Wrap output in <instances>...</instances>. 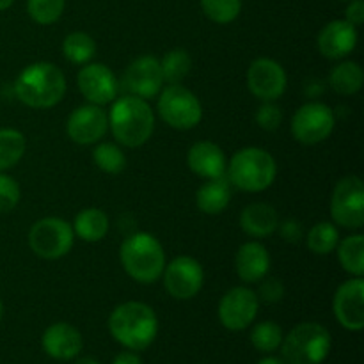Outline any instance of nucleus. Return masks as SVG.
<instances>
[{
    "instance_id": "f257e3e1",
    "label": "nucleus",
    "mask_w": 364,
    "mask_h": 364,
    "mask_svg": "<svg viewBox=\"0 0 364 364\" xmlns=\"http://www.w3.org/2000/svg\"><path fill=\"white\" fill-rule=\"evenodd\" d=\"M66 87L63 70L41 60L20 71L14 80V96L31 109H50L64 98Z\"/></svg>"
},
{
    "instance_id": "f03ea898",
    "label": "nucleus",
    "mask_w": 364,
    "mask_h": 364,
    "mask_svg": "<svg viewBox=\"0 0 364 364\" xmlns=\"http://www.w3.org/2000/svg\"><path fill=\"white\" fill-rule=\"evenodd\" d=\"M109 331L114 340L128 350H144L159 334V318L151 306L128 301L110 313Z\"/></svg>"
},
{
    "instance_id": "7ed1b4c3",
    "label": "nucleus",
    "mask_w": 364,
    "mask_h": 364,
    "mask_svg": "<svg viewBox=\"0 0 364 364\" xmlns=\"http://www.w3.org/2000/svg\"><path fill=\"white\" fill-rule=\"evenodd\" d=\"M109 128L114 139L124 148H139L151 139L155 132V114L146 100L121 96L112 102Z\"/></svg>"
},
{
    "instance_id": "20e7f679",
    "label": "nucleus",
    "mask_w": 364,
    "mask_h": 364,
    "mask_svg": "<svg viewBox=\"0 0 364 364\" xmlns=\"http://www.w3.org/2000/svg\"><path fill=\"white\" fill-rule=\"evenodd\" d=\"M119 259L124 272L141 284L156 283L166 269V251L162 244L146 231H137L124 238Z\"/></svg>"
},
{
    "instance_id": "39448f33",
    "label": "nucleus",
    "mask_w": 364,
    "mask_h": 364,
    "mask_svg": "<svg viewBox=\"0 0 364 364\" xmlns=\"http://www.w3.org/2000/svg\"><path fill=\"white\" fill-rule=\"evenodd\" d=\"M277 176V166L274 156L267 149L249 148L240 149L231 156L226 169V178L231 187L244 192L267 191Z\"/></svg>"
},
{
    "instance_id": "423d86ee",
    "label": "nucleus",
    "mask_w": 364,
    "mask_h": 364,
    "mask_svg": "<svg viewBox=\"0 0 364 364\" xmlns=\"http://www.w3.org/2000/svg\"><path fill=\"white\" fill-rule=\"evenodd\" d=\"M333 347L331 333L316 322L299 323L283 338L281 352L287 364H322Z\"/></svg>"
},
{
    "instance_id": "0eeeda50",
    "label": "nucleus",
    "mask_w": 364,
    "mask_h": 364,
    "mask_svg": "<svg viewBox=\"0 0 364 364\" xmlns=\"http://www.w3.org/2000/svg\"><path fill=\"white\" fill-rule=\"evenodd\" d=\"M156 110L162 121L174 130H192L203 119L201 102L181 84H169L160 91Z\"/></svg>"
},
{
    "instance_id": "6e6552de",
    "label": "nucleus",
    "mask_w": 364,
    "mask_h": 364,
    "mask_svg": "<svg viewBox=\"0 0 364 364\" xmlns=\"http://www.w3.org/2000/svg\"><path fill=\"white\" fill-rule=\"evenodd\" d=\"M75 242L73 228L60 217H45L28 231V247L43 259L64 258Z\"/></svg>"
},
{
    "instance_id": "1a4fd4ad",
    "label": "nucleus",
    "mask_w": 364,
    "mask_h": 364,
    "mask_svg": "<svg viewBox=\"0 0 364 364\" xmlns=\"http://www.w3.org/2000/svg\"><path fill=\"white\" fill-rule=\"evenodd\" d=\"M333 223L347 230L364 226V185L359 176H345L336 183L331 198Z\"/></svg>"
},
{
    "instance_id": "9d476101",
    "label": "nucleus",
    "mask_w": 364,
    "mask_h": 364,
    "mask_svg": "<svg viewBox=\"0 0 364 364\" xmlns=\"http://www.w3.org/2000/svg\"><path fill=\"white\" fill-rule=\"evenodd\" d=\"M336 127L334 110L322 102H308L299 107L291 117V134L295 141L306 146H315L329 139Z\"/></svg>"
},
{
    "instance_id": "9b49d317",
    "label": "nucleus",
    "mask_w": 364,
    "mask_h": 364,
    "mask_svg": "<svg viewBox=\"0 0 364 364\" xmlns=\"http://www.w3.org/2000/svg\"><path fill=\"white\" fill-rule=\"evenodd\" d=\"M162 279L171 297L188 301L201 291L205 284V270L192 256H178L169 265H166Z\"/></svg>"
},
{
    "instance_id": "f8f14e48",
    "label": "nucleus",
    "mask_w": 364,
    "mask_h": 364,
    "mask_svg": "<svg viewBox=\"0 0 364 364\" xmlns=\"http://www.w3.org/2000/svg\"><path fill=\"white\" fill-rule=\"evenodd\" d=\"M164 84L166 82H164L160 60L153 55H142L128 64L119 87H123L127 95L148 102L160 95Z\"/></svg>"
},
{
    "instance_id": "ddd939ff",
    "label": "nucleus",
    "mask_w": 364,
    "mask_h": 364,
    "mask_svg": "<svg viewBox=\"0 0 364 364\" xmlns=\"http://www.w3.org/2000/svg\"><path fill=\"white\" fill-rule=\"evenodd\" d=\"M259 309L256 291L247 287H235L219 302V320L228 331H244L255 322Z\"/></svg>"
},
{
    "instance_id": "4468645a",
    "label": "nucleus",
    "mask_w": 364,
    "mask_h": 364,
    "mask_svg": "<svg viewBox=\"0 0 364 364\" xmlns=\"http://www.w3.org/2000/svg\"><path fill=\"white\" fill-rule=\"evenodd\" d=\"M288 77L277 60L259 57L252 60L247 70V87L262 102H276L284 95Z\"/></svg>"
},
{
    "instance_id": "2eb2a0df",
    "label": "nucleus",
    "mask_w": 364,
    "mask_h": 364,
    "mask_svg": "<svg viewBox=\"0 0 364 364\" xmlns=\"http://www.w3.org/2000/svg\"><path fill=\"white\" fill-rule=\"evenodd\" d=\"M77 84L87 103L100 107L112 103L121 89L114 71L102 63L84 64L77 75Z\"/></svg>"
},
{
    "instance_id": "dca6fc26",
    "label": "nucleus",
    "mask_w": 364,
    "mask_h": 364,
    "mask_svg": "<svg viewBox=\"0 0 364 364\" xmlns=\"http://www.w3.org/2000/svg\"><path fill=\"white\" fill-rule=\"evenodd\" d=\"M66 132L75 144H96L109 132V114L103 107L92 103L77 107L68 117Z\"/></svg>"
},
{
    "instance_id": "f3484780",
    "label": "nucleus",
    "mask_w": 364,
    "mask_h": 364,
    "mask_svg": "<svg viewBox=\"0 0 364 364\" xmlns=\"http://www.w3.org/2000/svg\"><path fill=\"white\" fill-rule=\"evenodd\" d=\"M333 311L341 327L361 331L364 327V279L352 277L345 281L334 294Z\"/></svg>"
},
{
    "instance_id": "a211bd4d",
    "label": "nucleus",
    "mask_w": 364,
    "mask_h": 364,
    "mask_svg": "<svg viewBox=\"0 0 364 364\" xmlns=\"http://www.w3.org/2000/svg\"><path fill=\"white\" fill-rule=\"evenodd\" d=\"M358 39V27L348 23L347 20H333L318 32L316 46L327 59L341 60L354 52Z\"/></svg>"
},
{
    "instance_id": "6ab92c4d",
    "label": "nucleus",
    "mask_w": 364,
    "mask_h": 364,
    "mask_svg": "<svg viewBox=\"0 0 364 364\" xmlns=\"http://www.w3.org/2000/svg\"><path fill=\"white\" fill-rule=\"evenodd\" d=\"M41 343L46 354L52 359H57V361H70V359H75L80 354L82 347H84L80 331L66 322L50 326L43 333Z\"/></svg>"
},
{
    "instance_id": "aec40b11",
    "label": "nucleus",
    "mask_w": 364,
    "mask_h": 364,
    "mask_svg": "<svg viewBox=\"0 0 364 364\" xmlns=\"http://www.w3.org/2000/svg\"><path fill=\"white\" fill-rule=\"evenodd\" d=\"M187 164L192 173L198 174L199 178H205V180L226 176V155H224L223 148L217 146L215 142H196L187 153Z\"/></svg>"
},
{
    "instance_id": "412c9836",
    "label": "nucleus",
    "mask_w": 364,
    "mask_h": 364,
    "mask_svg": "<svg viewBox=\"0 0 364 364\" xmlns=\"http://www.w3.org/2000/svg\"><path fill=\"white\" fill-rule=\"evenodd\" d=\"M235 270L244 283H259L269 276L270 255L259 242H245L240 245L235 256Z\"/></svg>"
},
{
    "instance_id": "4be33fe9",
    "label": "nucleus",
    "mask_w": 364,
    "mask_h": 364,
    "mask_svg": "<svg viewBox=\"0 0 364 364\" xmlns=\"http://www.w3.org/2000/svg\"><path fill=\"white\" fill-rule=\"evenodd\" d=\"M240 226L245 235L252 238L270 237L277 231L279 215L269 203H252L240 213Z\"/></svg>"
},
{
    "instance_id": "5701e85b",
    "label": "nucleus",
    "mask_w": 364,
    "mask_h": 364,
    "mask_svg": "<svg viewBox=\"0 0 364 364\" xmlns=\"http://www.w3.org/2000/svg\"><path fill=\"white\" fill-rule=\"evenodd\" d=\"M231 183L226 176L206 180L196 194V205L203 213L217 215L230 206Z\"/></svg>"
},
{
    "instance_id": "b1692460",
    "label": "nucleus",
    "mask_w": 364,
    "mask_h": 364,
    "mask_svg": "<svg viewBox=\"0 0 364 364\" xmlns=\"http://www.w3.org/2000/svg\"><path fill=\"white\" fill-rule=\"evenodd\" d=\"M71 228H73L75 237L87 244L102 242L109 233V215L100 208H84L80 213H77Z\"/></svg>"
},
{
    "instance_id": "393cba45",
    "label": "nucleus",
    "mask_w": 364,
    "mask_h": 364,
    "mask_svg": "<svg viewBox=\"0 0 364 364\" xmlns=\"http://www.w3.org/2000/svg\"><path fill=\"white\" fill-rule=\"evenodd\" d=\"M364 84L363 68L354 60H343L333 68L329 75V85L341 96L358 95Z\"/></svg>"
},
{
    "instance_id": "a878e982",
    "label": "nucleus",
    "mask_w": 364,
    "mask_h": 364,
    "mask_svg": "<svg viewBox=\"0 0 364 364\" xmlns=\"http://www.w3.org/2000/svg\"><path fill=\"white\" fill-rule=\"evenodd\" d=\"M338 258L345 272L354 277H363L364 274V237L350 235L338 244Z\"/></svg>"
},
{
    "instance_id": "bb28decb",
    "label": "nucleus",
    "mask_w": 364,
    "mask_h": 364,
    "mask_svg": "<svg viewBox=\"0 0 364 364\" xmlns=\"http://www.w3.org/2000/svg\"><path fill=\"white\" fill-rule=\"evenodd\" d=\"M27 141L14 128H0V173L16 166L25 155Z\"/></svg>"
},
{
    "instance_id": "cd10ccee",
    "label": "nucleus",
    "mask_w": 364,
    "mask_h": 364,
    "mask_svg": "<svg viewBox=\"0 0 364 364\" xmlns=\"http://www.w3.org/2000/svg\"><path fill=\"white\" fill-rule=\"evenodd\" d=\"M340 244V231L334 223H316L308 233V249L316 256H327Z\"/></svg>"
},
{
    "instance_id": "c85d7f7f",
    "label": "nucleus",
    "mask_w": 364,
    "mask_h": 364,
    "mask_svg": "<svg viewBox=\"0 0 364 364\" xmlns=\"http://www.w3.org/2000/svg\"><path fill=\"white\" fill-rule=\"evenodd\" d=\"M63 53L70 63L87 64L96 53V43L87 32H71L64 38Z\"/></svg>"
},
{
    "instance_id": "c756f323",
    "label": "nucleus",
    "mask_w": 364,
    "mask_h": 364,
    "mask_svg": "<svg viewBox=\"0 0 364 364\" xmlns=\"http://www.w3.org/2000/svg\"><path fill=\"white\" fill-rule=\"evenodd\" d=\"M92 162L107 174H119L127 167V155L114 142H98L92 151Z\"/></svg>"
},
{
    "instance_id": "7c9ffc66",
    "label": "nucleus",
    "mask_w": 364,
    "mask_h": 364,
    "mask_svg": "<svg viewBox=\"0 0 364 364\" xmlns=\"http://www.w3.org/2000/svg\"><path fill=\"white\" fill-rule=\"evenodd\" d=\"M160 68H162L164 82L167 84H180L192 68V57L188 55L187 50L183 48H174L164 55L160 60Z\"/></svg>"
},
{
    "instance_id": "2f4dec72",
    "label": "nucleus",
    "mask_w": 364,
    "mask_h": 364,
    "mask_svg": "<svg viewBox=\"0 0 364 364\" xmlns=\"http://www.w3.org/2000/svg\"><path fill=\"white\" fill-rule=\"evenodd\" d=\"M201 9L213 23L228 25L242 13V0H199Z\"/></svg>"
},
{
    "instance_id": "473e14b6",
    "label": "nucleus",
    "mask_w": 364,
    "mask_h": 364,
    "mask_svg": "<svg viewBox=\"0 0 364 364\" xmlns=\"http://www.w3.org/2000/svg\"><path fill=\"white\" fill-rule=\"evenodd\" d=\"M283 329L276 322H270V320L259 322L251 331V343L255 345L256 350L263 352V354H270V352L277 350L283 343Z\"/></svg>"
},
{
    "instance_id": "72a5a7b5",
    "label": "nucleus",
    "mask_w": 364,
    "mask_h": 364,
    "mask_svg": "<svg viewBox=\"0 0 364 364\" xmlns=\"http://www.w3.org/2000/svg\"><path fill=\"white\" fill-rule=\"evenodd\" d=\"M66 0H27V13L39 25H52L63 16Z\"/></svg>"
},
{
    "instance_id": "f704fd0d",
    "label": "nucleus",
    "mask_w": 364,
    "mask_h": 364,
    "mask_svg": "<svg viewBox=\"0 0 364 364\" xmlns=\"http://www.w3.org/2000/svg\"><path fill=\"white\" fill-rule=\"evenodd\" d=\"M20 198L21 191L18 181L9 174L0 173V213H7L16 208Z\"/></svg>"
},
{
    "instance_id": "c9c22d12",
    "label": "nucleus",
    "mask_w": 364,
    "mask_h": 364,
    "mask_svg": "<svg viewBox=\"0 0 364 364\" xmlns=\"http://www.w3.org/2000/svg\"><path fill=\"white\" fill-rule=\"evenodd\" d=\"M281 121H283V112L274 102H263L256 110V123L263 130H277L281 127Z\"/></svg>"
},
{
    "instance_id": "e433bc0d",
    "label": "nucleus",
    "mask_w": 364,
    "mask_h": 364,
    "mask_svg": "<svg viewBox=\"0 0 364 364\" xmlns=\"http://www.w3.org/2000/svg\"><path fill=\"white\" fill-rule=\"evenodd\" d=\"M259 290H258V299L259 301L267 302V304H276V302L283 301L284 297V284L281 283L276 277H263L259 281Z\"/></svg>"
},
{
    "instance_id": "4c0bfd02",
    "label": "nucleus",
    "mask_w": 364,
    "mask_h": 364,
    "mask_svg": "<svg viewBox=\"0 0 364 364\" xmlns=\"http://www.w3.org/2000/svg\"><path fill=\"white\" fill-rule=\"evenodd\" d=\"M277 230H279L283 240L290 242V244H297V242L302 238V235H304L302 224L295 219H288L284 220V223H279Z\"/></svg>"
},
{
    "instance_id": "58836bf2",
    "label": "nucleus",
    "mask_w": 364,
    "mask_h": 364,
    "mask_svg": "<svg viewBox=\"0 0 364 364\" xmlns=\"http://www.w3.org/2000/svg\"><path fill=\"white\" fill-rule=\"evenodd\" d=\"M345 20L354 27H359L364 21V2L363 0H350L345 9Z\"/></svg>"
},
{
    "instance_id": "ea45409f",
    "label": "nucleus",
    "mask_w": 364,
    "mask_h": 364,
    "mask_svg": "<svg viewBox=\"0 0 364 364\" xmlns=\"http://www.w3.org/2000/svg\"><path fill=\"white\" fill-rule=\"evenodd\" d=\"M112 364H142V361L137 354H134V350H128V352H121V354H117Z\"/></svg>"
},
{
    "instance_id": "a19ab883",
    "label": "nucleus",
    "mask_w": 364,
    "mask_h": 364,
    "mask_svg": "<svg viewBox=\"0 0 364 364\" xmlns=\"http://www.w3.org/2000/svg\"><path fill=\"white\" fill-rule=\"evenodd\" d=\"M258 364H287V363H284L283 358L279 359V358H274V355H270V358H263Z\"/></svg>"
},
{
    "instance_id": "79ce46f5",
    "label": "nucleus",
    "mask_w": 364,
    "mask_h": 364,
    "mask_svg": "<svg viewBox=\"0 0 364 364\" xmlns=\"http://www.w3.org/2000/svg\"><path fill=\"white\" fill-rule=\"evenodd\" d=\"M75 364H100V363L92 358H82V359H77Z\"/></svg>"
},
{
    "instance_id": "37998d69",
    "label": "nucleus",
    "mask_w": 364,
    "mask_h": 364,
    "mask_svg": "<svg viewBox=\"0 0 364 364\" xmlns=\"http://www.w3.org/2000/svg\"><path fill=\"white\" fill-rule=\"evenodd\" d=\"M14 4V0H0V11H6L9 9L11 6Z\"/></svg>"
},
{
    "instance_id": "c03bdc74",
    "label": "nucleus",
    "mask_w": 364,
    "mask_h": 364,
    "mask_svg": "<svg viewBox=\"0 0 364 364\" xmlns=\"http://www.w3.org/2000/svg\"><path fill=\"white\" fill-rule=\"evenodd\" d=\"M2 316H4V304L2 301H0V320H2Z\"/></svg>"
},
{
    "instance_id": "a18cd8bd",
    "label": "nucleus",
    "mask_w": 364,
    "mask_h": 364,
    "mask_svg": "<svg viewBox=\"0 0 364 364\" xmlns=\"http://www.w3.org/2000/svg\"><path fill=\"white\" fill-rule=\"evenodd\" d=\"M341 2H350V0H341Z\"/></svg>"
}]
</instances>
